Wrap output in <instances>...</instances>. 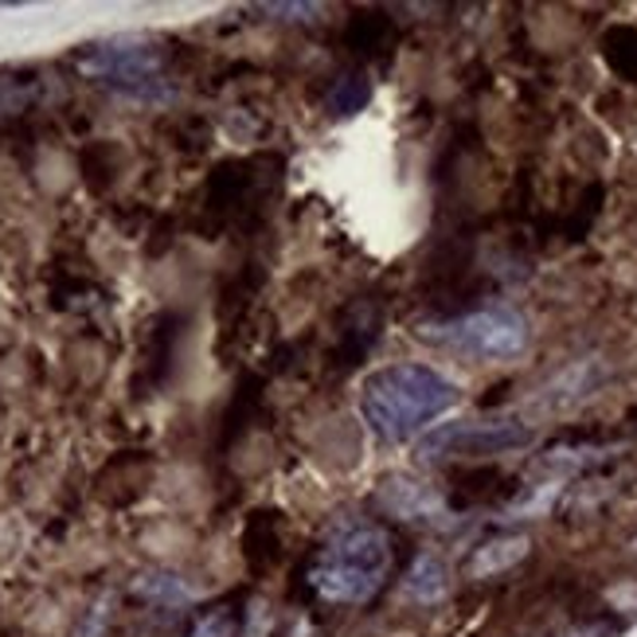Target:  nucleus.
<instances>
[{"mask_svg": "<svg viewBox=\"0 0 637 637\" xmlns=\"http://www.w3.org/2000/svg\"><path fill=\"white\" fill-rule=\"evenodd\" d=\"M462 391L430 364H388L360 383V415L368 430L388 446H403L430 430L450 407H457Z\"/></svg>", "mask_w": 637, "mask_h": 637, "instance_id": "1", "label": "nucleus"}, {"mask_svg": "<svg viewBox=\"0 0 637 637\" xmlns=\"http://www.w3.org/2000/svg\"><path fill=\"white\" fill-rule=\"evenodd\" d=\"M391 567V540L376 524H344L314 563V587L329 602H368Z\"/></svg>", "mask_w": 637, "mask_h": 637, "instance_id": "2", "label": "nucleus"}, {"mask_svg": "<svg viewBox=\"0 0 637 637\" xmlns=\"http://www.w3.org/2000/svg\"><path fill=\"white\" fill-rule=\"evenodd\" d=\"M528 321L509 305H486L474 314L450 317V321H430L419 329V341L434 344L442 353L466 356L477 364L516 360L528 348Z\"/></svg>", "mask_w": 637, "mask_h": 637, "instance_id": "3", "label": "nucleus"}, {"mask_svg": "<svg viewBox=\"0 0 637 637\" xmlns=\"http://www.w3.org/2000/svg\"><path fill=\"white\" fill-rule=\"evenodd\" d=\"M78 68L118 95L142 98V102H169L172 83L164 78L161 51L149 48L145 39H106L78 56Z\"/></svg>", "mask_w": 637, "mask_h": 637, "instance_id": "4", "label": "nucleus"}, {"mask_svg": "<svg viewBox=\"0 0 637 637\" xmlns=\"http://www.w3.org/2000/svg\"><path fill=\"white\" fill-rule=\"evenodd\" d=\"M536 430L520 419H469L446 422L422 434L419 457L422 462H446V457H493L532 446Z\"/></svg>", "mask_w": 637, "mask_h": 637, "instance_id": "5", "label": "nucleus"}, {"mask_svg": "<svg viewBox=\"0 0 637 637\" xmlns=\"http://www.w3.org/2000/svg\"><path fill=\"white\" fill-rule=\"evenodd\" d=\"M528 552H532V540L524 532L489 536L486 543H477L474 552H469L466 575L469 579H493V575H504V571H513L516 563L528 560Z\"/></svg>", "mask_w": 637, "mask_h": 637, "instance_id": "6", "label": "nucleus"}, {"mask_svg": "<svg viewBox=\"0 0 637 637\" xmlns=\"http://www.w3.org/2000/svg\"><path fill=\"white\" fill-rule=\"evenodd\" d=\"M602 376L607 371H602L599 360H575L543 388V407H575V403L587 400L590 391L599 388Z\"/></svg>", "mask_w": 637, "mask_h": 637, "instance_id": "7", "label": "nucleus"}, {"mask_svg": "<svg viewBox=\"0 0 637 637\" xmlns=\"http://www.w3.org/2000/svg\"><path fill=\"white\" fill-rule=\"evenodd\" d=\"M403 590H407V599L422 602V607L442 602L446 599V590H450L446 563L438 560L434 552H419L415 555V563L407 567V575H403Z\"/></svg>", "mask_w": 637, "mask_h": 637, "instance_id": "8", "label": "nucleus"}, {"mask_svg": "<svg viewBox=\"0 0 637 637\" xmlns=\"http://www.w3.org/2000/svg\"><path fill=\"white\" fill-rule=\"evenodd\" d=\"M380 497L391 513L403 516V520H415V516H427L430 509H438V497L430 493V489L407 481V477H391V481H383Z\"/></svg>", "mask_w": 637, "mask_h": 637, "instance_id": "9", "label": "nucleus"}, {"mask_svg": "<svg viewBox=\"0 0 637 637\" xmlns=\"http://www.w3.org/2000/svg\"><path fill=\"white\" fill-rule=\"evenodd\" d=\"M134 590L142 599L157 602V607H184V602H192V587L184 579H176V575H169V571H145V575L134 579Z\"/></svg>", "mask_w": 637, "mask_h": 637, "instance_id": "10", "label": "nucleus"}, {"mask_svg": "<svg viewBox=\"0 0 637 637\" xmlns=\"http://www.w3.org/2000/svg\"><path fill=\"white\" fill-rule=\"evenodd\" d=\"M371 102V78L360 75V71H353V75L336 78V86L329 90V110H333L336 118H353L360 114L364 106Z\"/></svg>", "mask_w": 637, "mask_h": 637, "instance_id": "11", "label": "nucleus"}, {"mask_svg": "<svg viewBox=\"0 0 637 637\" xmlns=\"http://www.w3.org/2000/svg\"><path fill=\"white\" fill-rule=\"evenodd\" d=\"M36 98V83H24V78H4L0 75V114H9V110H20V106H28Z\"/></svg>", "mask_w": 637, "mask_h": 637, "instance_id": "12", "label": "nucleus"}, {"mask_svg": "<svg viewBox=\"0 0 637 637\" xmlns=\"http://www.w3.org/2000/svg\"><path fill=\"white\" fill-rule=\"evenodd\" d=\"M235 634V618H231V610H211L208 618L196 622L188 637H231Z\"/></svg>", "mask_w": 637, "mask_h": 637, "instance_id": "13", "label": "nucleus"}, {"mask_svg": "<svg viewBox=\"0 0 637 637\" xmlns=\"http://www.w3.org/2000/svg\"><path fill=\"white\" fill-rule=\"evenodd\" d=\"M267 12H274L278 20H317L321 4H267Z\"/></svg>", "mask_w": 637, "mask_h": 637, "instance_id": "14", "label": "nucleus"}, {"mask_svg": "<svg viewBox=\"0 0 637 637\" xmlns=\"http://www.w3.org/2000/svg\"><path fill=\"white\" fill-rule=\"evenodd\" d=\"M560 637H607V622H587V626H571Z\"/></svg>", "mask_w": 637, "mask_h": 637, "instance_id": "15", "label": "nucleus"}, {"mask_svg": "<svg viewBox=\"0 0 637 637\" xmlns=\"http://www.w3.org/2000/svg\"><path fill=\"white\" fill-rule=\"evenodd\" d=\"M634 552H637V540H634Z\"/></svg>", "mask_w": 637, "mask_h": 637, "instance_id": "16", "label": "nucleus"}]
</instances>
